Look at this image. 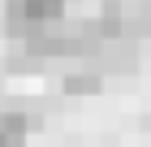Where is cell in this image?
<instances>
[{
	"instance_id": "7a4b0ae2",
	"label": "cell",
	"mask_w": 151,
	"mask_h": 147,
	"mask_svg": "<svg viewBox=\"0 0 151 147\" xmlns=\"http://www.w3.org/2000/svg\"><path fill=\"white\" fill-rule=\"evenodd\" d=\"M104 82L108 78L99 74V69H69V74L60 78V91H65V95H99Z\"/></svg>"
},
{
	"instance_id": "3957f363",
	"label": "cell",
	"mask_w": 151,
	"mask_h": 147,
	"mask_svg": "<svg viewBox=\"0 0 151 147\" xmlns=\"http://www.w3.org/2000/svg\"><path fill=\"white\" fill-rule=\"evenodd\" d=\"M43 4H52V9H65V4H78V0H43Z\"/></svg>"
},
{
	"instance_id": "6da1fadb",
	"label": "cell",
	"mask_w": 151,
	"mask_h": 147,
	"mask_svg": "<svg viewBox=\"0 0 151 147\" xmlns=\"http://www.w3.org/2000/svg\"><path fill=\"white\" fill-rule=\"evenodd\" d=\"M39 117L26 108H0V147H26V138L39 130Z\"/></svg>"
}]
</instances>
